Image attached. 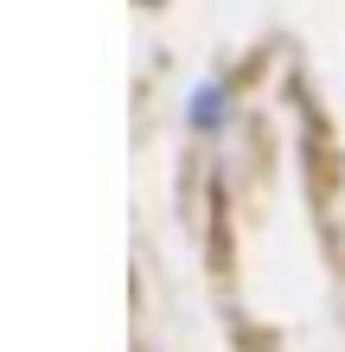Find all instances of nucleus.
<instances>
[{
  "instance_id": "obj_1",
  "label": "nucleus",
  "mask_w": 345,
  "mask_h": 352,
  "mask_svg": "<svg viewBox=\"0 0 345 352\" xmlns=\"http://www.w3.org/2000/svg\"><path fill=\"white\" fill-rule=\"evenodd\" d=\"M192 122H198V129H217V84H198V96H192Z\"/></svg>"
}]
</instances>
